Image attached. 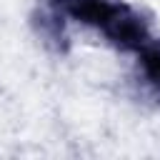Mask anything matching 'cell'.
<instances>
[{
	"mask_svg": "<svg viewBox=\"0 0 160 160\" xmlns=\"http://www.w3.org/2000/svg\"><path fill=\"white\" fill-rule=\"evenodd\" d=\"M60 10L72 20L95 28L122 50H145L152 38L145 20L122 2L115 0H60Z\"/></svg>",
	"mask_w": 160,
	"mask_h": 160,
	"instance_id": "6da1fadb",
	"label": "cell"
},
{
	"mask_svg": "<svg viewBox=\"0 0 160 160\" xmlns=\"http://www.w3.org/2000/svg\"><path fill=\"white\" fill-rule=\"evenodd\" d=\"M140 58V70H142V78L145 82L160 95V42H150L145 50L138 52Z\"/></svg>",
	"mask_w": 160,
	"mask_h": 160,
	"instance_id": "7a4b0ae2",
	"label": "cell"
}]
</instances>
